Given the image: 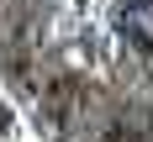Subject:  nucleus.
I'll return each instance as SVG.
<instances>
[{"mask_svg": "<svg viewBox=\"0 0 153 142\" xmlns=\"http://www.w3.org/2000/svg\"><path fill=\"white\" fill-rule=\"evenodd\" d=\"M116 32L137 47H153V0H127L116 5Z\"/></svg>", "mask_w": 153, "mask_h": 142, "instance_id": "nucleus-1", "label": "nucleus"}]
</instances>
